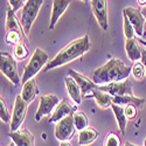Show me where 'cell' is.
<instances>
[{"mask_svg": "<svg viewBox=\"0 0 146 146\" xmlns=\"http://www.w3.org/2000/svg\"><path fill=\"white\" fill-rule=\"evenodd\" d=\"M140 62L145 66V70H146V49H144L143 48V52H141V60Z\"/></svg>", "mask_w": 146, "mask_h": 146, "instance_id": "obj_32", "label": "cell"}, {"mask_svg": "<svg viewBox=\"0 0 146 146\" xmlns=\"http://www.w3.org/2000/svg\"><path fill=\"white\" fill-rule=\"evenodd\" d=\"M68 75H70L72 78L77 82V84L81 88L83 97H90V96H92V91L98 88V87H97V84L91 78L80 74V72L75 71L74 69H69L68 70Z\"/></svg>", "mask_w": 146, "mask_h": 146, "instance_id": "obj_11", "label": "cell"}, {"mask_svg": "<svg viewBox=\"0 0 146 146\" xmlns=\"http://www.w3.org/2000/svg\"><path fill=\"white\" fill-rule=\"evenodd\" d=\"M97 138H98V131H96L92 127H87V129L80 131V135H78V145L80 146L90 145Z\"/></svg>", "mask_w": 146, "mask_h": 146, "instance_id": "obj_19", "label": "cell"}, {"mask_svg": "<svg viewBox=\"0 0 146 146\" xmlns=\"http://www.w3.org/2000/svg\"><path fill=\"white\" fill-rule=\"evenodd\" d=\"M43 1L44 0H26L25 6L22 7L20 22L27 36L29 35L32 25L34 23L36 17H38Z\"/></svg>", "mask_w": 146, "mask_h": 146, "instance_id": "obj_4", "label": "cell"}, {"mask_svg": "<svg viewBox=\"0 0 146 146\" xmlns=\"http://www.w3.org/2000/svg\"><path fill=\"white\" fill-rule=\"evenodd\" d=\"M138 108L135 104H127L125 105V116L127 119H135L137 116Z\"/></svg>", "mask_w": 146, "mask_h": 146, "instance_id": "obj_30", "label": "cell"}, {"mask_svg": "<svg viewBox=\"0 0 146 146\" xmlns=\"http://www.w3.org/2000/svg\"><path fill=\"white\" fill-rule=\"evenodd\" d=\"M64 83H66L67 92L70 96V98L74 101L76 104H81L83 96H82V91H81V88L77 84V82L70 75H68V76L64 77Z\"/></svg>", "mask_w": 146, "mask_h": 146, "instance_id": "obj_17", "label": "cell"}, {"mask_svg": "<svg viewBox=\"0 0 146 146\" xmlns=\"http://www.w3.org/2000/svg\"><path fill=\"white\" fill-rule=\"evenodd\" d=\"M144 39H145V42H144V43H145V44H146V36H145V38H144Z\"/></svg>", "mask_w": 146, "mask_h": 146, "instance_id": "obj_40", "label": "cell"}, {"mask_svg": "<svg viewBox=\"0 0 146 146\" xmlns=\"http://www.w3.org/2000/svg\"><path fill=\"white\" fill-rule=\"evenodd\" d=\"M0 70L3 75H5L14 86H19L21 83V78L18 72V66L14 57H12L11 54L3 52L0 56Z\"/></svg>", "mask_w": 146, "mask_h": 146, "instance_id": "obj_5", "label": "cell"}, {"mask_svg": "<svg viewBox=\"0 0 146 146\" xmlns=\"http://www.w3.org/2000/svg\"><path fill=\"white\" fill-rule=\"evenodd\" d=\"M131 72L133 77H135L137 81H140L144 78V76L146 75V70H145V66L141 62H136L135 64L132 66Z\"/></svg>", "mask_w": 146, "mask_h": 146, "instance_id": "obj_26", "label": "cell"}, {"mask_svg": "<svg viewBox=\"0 0 146 146\" xmlns=\"http://www.w3.org/2000/svg\"><path fill=\"white\" fill-rule=\"evenodd\" d=\"M144 146H146V139L144 140Z\"/></svg>", "mask_w": 146, "mask_h": 146, "instance_id": "obj_39", "label": "cell"}, {"mask_svg": "<svg viewBox=\"0 0 146 146\" xmlns=\"http://www.w3.org/2000/svg\"><path fill=\"white\" fill-rule=\"evenodd\" d=\"M48 58H49V56H48V54L44 50L40 49V48H36L29 60V62L25 67L23 75L21 76V83L23 84L27 81L34 78V76L48 63Z\"/></svg>", "mask_w": 146, "mask_h": 146, "instance_id": "obj_3", "label": "cell"}, {"mask_svg": "<svg viewBox=\"0 0 146 146\" xmlns=\"http://www.w3.org/2000/svg\"><path fill=\"white\" fill-rule=\"evenodd\" d=\"M137 1H138V4L140 5V6H146V0H137Z\"/></svg>", "mask_w": 146, "mask_h": 146, "instance_id": "obj_34", "label": "cell"}, {"mask_svg": "<svg viewBox=\"0 0 146 146\" xmlns=\"http://www.w3.org/2000/svg\"><path fill=\"white\" fill-rule=\"evenodd\" d=\"M125 146H130V145H129V144H126V145H125Z\"/></svg>", "mask_w": 146, "mask_h": 146, "instance_id": "obj_41", "label": "cell"}, {"mask_svg": "<svg viewBox=\"0 0 146 146\" xmlns=\"http://www.w3.org/2000/svg\"><path fill=\"white\" fill-rule=\"evenodd\" d=\"M14 58L17 60H25L28 56V49L25 42H19L14 46Z\"/></svg>", "mask_w": 146, "mask_h": 146, "instance_id": "obj_25", "label": "cell"}, {"mask_svg": "<svg viewBox=\"0 0 146 146\" xmlns=\"http://www.w3.org/2000/svg\"><path fill=\"white\" fill-rule=\"evenodd\" d=\"M92 96L95 97V101H96L97 105H98L101 109H106V108L112 105V96L100 90L98 88L92 91Z\"/></svg>", "mask_w": 146, "mask_h": 146, "instance_id": "obj_22", "label": "cell"}, {"mask_svg": "<svg viewBox=\"0 0 146 146\" xmlns=\"http://www.w3.org/2000/svg\"><path fill=\"white\" fill-rule=\"evenodd\" d=\"M60 102L61 101L58 100V97L56 95H53V94L42 95L40 97L39 108L35 112V120L40 121L43 116H49L50 113H53V111L55 110V108L58 105Z\"/></svg>", "mask_w": 146, "mask_h": 146, "instance_id": "obj_7", "label": "cell"}, {"mask_svg": "<svg viewBox=\"0 0 146 146\" xmlns=\"http://www.w3.org/2000/svg\"><path fill=\"white\" fill-rule=\"evenodd\" d=\"M123 13L130 20L131 25L133 26V28H135V31H136V34L139 35V36H143L145 18L141 14V9H138V8H135V7H125L123 9Z\"/></svg>", "mask_w": 146, "mask_h": 146, "instance_id": "obj_12", "label": "cell"}, {"mask_svg": "<svg viewBox=\"0 0 146 146\" xmlns=\"http://www.w3.org/2000/svg\"><path fill=\"white\" fill-rule=\"evenodd\" d=\"M75 132H76V127L74 124L72 115L61 119L55 125V137L60 141H69L74 137Z\"/></svg>", "mask_w": 146, "mask_h": 146, "instance_id": "obj_6", "label": "cell"}, {"mask_svg": "<svg viewBox=\"0 0 146 146\" xmlns=\"http://www.w3.org/2000/svg\"><path fill=\"white\" fill-rule=\"evenodd\" d=\"M127 144H129L130 146H137V145H133V144H131V143H127Z\"/></svg>", "mask_w": 146, "mask_h": 146, "instance_id": "obj_38", "label": "cell"}, {"mask_svg": "<svg viewBox=\"0 0 146 146\" xmlns=\"http://www.w3.org/2000/svg\"><path fill=\"white\" fill-rule=\"evenodd\" d=\"M132 67L124 64L119 58H110L105 64L92 71L91 80L97 86H105L109 83L120 82L129 77Z\"/></svg>", "mask_w": 146, "mask_h": 146, "instance_id": "obj_1", "label": "cell"}, {"mask_svg": "<svg viewBox=\"0 0 146 146\" xmlns=\"http://www.w3.org/2000/svg\"><path fill=\"white\" fill-rule=\"evenodd\" d=\"M38 94H39V89H38V86H36V82L34 78H32V80H29L26 83L22 84L21 97L26 103L31 104Z\"/></svg>", "mask_w": 146, "mask_h": 146, "instance_id": "obj_18", "label": "cell"}, {"mask_svg": "<svg viewBox=\"0 0 146 146\" xmlns=\"http://www.w3.org/2000/svg\"><path fill=\"white\" fill-rule=\"evenodd\" d=\"M72 118H74V124H75L76 130L82 131V130L88 127L89 119H88L87 115L84 113V112H82V111H75L74 115H72Z\"/></svg>", "mask_w": 146, "mask_h": 146, "instance_id": "obj_24", "label": "cell"}, {"mask_svg": "<svg viewBox=\"0 0 146 146\" xmlns=\"http://www.w3.org/2000/svg\"><path fill=\"white\" fill-rule=\"evenodd\" d=\"M17 146H34V136L27 129H19L8 135Z\"/></svg>", "mask_w": 146, "mask_h": 146, "instance_id": "obj_14", "label": "cell"}, {"mask_svg": "<svg viewBox=\"0 0 146 146\" xmlns=\"http://www.w3.org/2000/svg\"><path fill=\"white\" fill-rule=\"evenodd\" d=\"M27 105L28 103H26L22 100L21 95H18L15 102H14V109H13V113H12V120H11V132L18 131L23 120H25L26 113H27Z\"/></svg>", "mask_w": 146, "mask_h": 146, "instance_id": "obj_8", "label": "cell"}, {"mask_svg": "<svg viewBox=\"0 0 146 146\" xmlns=\"http://www.w3.org/2000/svg\"><path fill=\"white\" fill-rule=\"evenodd\" d=\"M123 28H124L125 39H133V38H135L136 31H135L133 26L131 25L130 20L127 19V17H126L124 13H123Z\"/></svg>", "mask_w": 146, "mask_h": 146, "instance_id": "obj_27", "label": "cell"}, {"mask_svg": "<svg viewBox=\"0 0 146 146\" xmlns=\"http://www.w3.org/2000/svg\"><path fill=\"white\" fill-rule=\"evenodd\" d=\"M141 14H143V17L145 18V21H146V6H144L141 8Z\"/></svg>", "mask_w": 146, "mask_h": 146, "instance_id": "obj_33", "label": "cell"}, {"mask_svg": "<svg viewBox=\"0 0 146 146\" xmlns=\"http://www.w3.org/2000/svg\"><path fill=\"white\" fill-rule=\"evenodd\" d=\"M9 31H17L23 35H26L25 31L22 28L21 22L18 21L17 17H15V12H13L12 8L7 9V17H6V32H9Z\"/></svg>", "mask_w": 146, "mask_h": 146, "instance_id": "obj_20", "label": "cell"}, {"mask_svg": "<svg viewBox=\"0 0 146 146\" xmlns=\"http://www.w3.org/2000/svg\"><path fill=\"white\" fill-rule=\"evenodd\" d=\"M8 146H17V145H15V144H14V143H11V144H9V145H8Z\"/></svg>", "mask_w": 146, "mask_h": 146, "instance_id": "obj_36", "label": "cell"}, {"mask_svg": "<svg viewBox=\"0 0 146 146\" xmlns=\"http://www.w3.org/2000/svg\"><path fill=\"white\" fill-rule=\"evenodd\" d=\"M60 146H71V145H70V143H69V141H61Z\"/></svg>", "mask_w": 146, "mask_h": 146, "instance_id": "obj_35", "label": "cell"}, {"mask_svg": "<svg viewBox=\"0 0 146 146\" xmlns=\"http://www.w3.org/2000/svg\"><path fill=\"white\" fill-rule=\"evenodd\" d=\"M23 1H25V0H8L9 6H11L12 9H13V12H17L21 7L25 6V5H23Z\"/></svg>", "mask_w": 146, "mask_h": 146, "instance_id": "obj_31", "label": "cell"}, {"mask_svg": "<svg viewBox=\"0 0 146 146\" xmlns=\"http://www.w3.org/2000/svg\"><path fill=\"white\" fill-rule=\"evenodd\" d=\"M125 52L131 62H138L141 60L143 48L140 47L138 40L136 38L125 40Z\"/></svg>", "mask_w": 146, "mask_h": 146, "instance_id": "obj_16", "label": "cell"}, {"mask_svg": "<svg viewBox=\"0 0 146 146\" xmlns=\"http://www.w3.org/2000/svg\"><path fill=\"white\" fill-rule=\"evenodd\" d=\"M75 112V108L72 106L67 100L62 98L61 102L58 103V105L55 108V110L53 111V113L49 117V123H57L61 119H63L68 116L74 115Z\"/></svg>", "mask_w": 146, "mask_h": 146, "instance_id": "obj_13", "label": "cell"}, {"mask_svg": "<svg viewBox=\"0 0 146 146\" xmlns=\"http://www.w3.org/2000/svg\"><path fill=\"white\" fill-rule=\"evenodd\" d=\"M0 118H1V121H4V123H11V120H12L11 113L8 111L3 97L0 98Z\"/></svg>", "mask_w": 146, "mask_h": 146, "instance_id": "obj_28", "label": "cell"}, {"mask_svg": "<svg viewBox=\"0 0 146 146\" xmlns=\"http://www.w3.org/2000/svg\"><path fill=\"white\" fill-rule=\"evenodd\" d=\"M90 48H91V43H90L89 35H84L80 39L71 41L63 49H61L52 61H49V62L44 66L43 71L46 72V71H49L54 68L64 66V64L69 63L70 61L76 60V58L81 57L82 55H84L87 52H89Z\"/></svg>", "mask_w": 146, "mask_h": 146, "instance_id": "obj_2", "label": "cell"}, {"mask_svg": "<svg viewBox=\"0 0 146 146\" xmlns=\"http://www.w3.org/2000/svg\"><path fill=\"white\" fill-rule=\"evenodd\" d=\"M83 3H88V1H90V0H82Z\"/></svg>", "mask_w": 146, "mask_h": 146, "instance_id": "obj_37", "label": "cell"}, {"mask_svg": "<svg viewBox=\"0 0 146 146\" xmlns=\"http://www.w3.org/2000/svg\"><path fill=\"white\" fill-rule=\"evenodd\" d=\"M92 14L103 31H108V3L106 0H90Z\"/></svg>", "mask_w": 146, "mask_h": 146, "instance_id": "obj_10", "label": "cell"}, {"mask_svg": "<svg viewBox=\"0 0 146 146\" xmlns=\"http://www.w3.org/2000/svg\"><path fill=\"white\" fill-rule=\"evenodd\" d=\"M111 108H112V111H113V113H115V117H116V119H117V123H118V126H119L120 132L123 133V135H125L126 121H127V118H126V116H125V106L112 103Z\"/></svg>", "mask_w": 146, "mask_h": 146, "instance_id": "obj_21", "label": "cell"}, {"mask_svg": "<svg viewBox=\"0 0 146 146\" xmlns=\"http://www.w3.org/2000/svg\"><path fill=\"white\" fill-rule=\"evenodd\" d=\"M112 103L123 105V106L127 105V104H135L137 108H139L145 103V100L136 97L135 95H132V96H113L112 97Z\"/></svg>", "mask_w": 146, "mask_h": 146, "instance_id": "obj_23", "label": "cell"}, {"mask_svg": "<svg viewBox=\"0 0 146 146\" xmlns=\"http://www.w3.org/2000/svg\"><path fill=\"white\" fill-rule=\"evenodd\" d=\"M104 146H120V139L115 133H109L104 141Z\"/></svg>", "mask_w": 146, "mask_h": 146, "instance_id": "obj_29", "label": "cell"}, {"mask_svg": "<svg viewBox=\"0 0 146 146\" xmlns=\"http://www.w3.org/2000/svg\"><path fill=\"white\" fill-rule=\"evenodd\" d=\"M100 90L113 96H132V87H131V81L130 80H124L120 82H113L109 83L105 86H100Z\"/></svg>", "mask_w": 146, "mask_h": 146, "instance_id": "obj_9", "label": "cell"}, {"mask_svg": "<svg viewBox=\"0 0 146 146\" xmlns=\"http://www.w3.org/2000/svg\"><path fill=\"white\" fill-rule=\"evenodd\" d=\"M70 3H71V0H53L49 29H54L55 28V25L57 23L58 19L62 17V14L66 12V9L70 5Z\"/></svg>", "mask_w": 146, "mask_h": 146, "instance_id": "obj_15", "label": "cell"}]
</instances>
